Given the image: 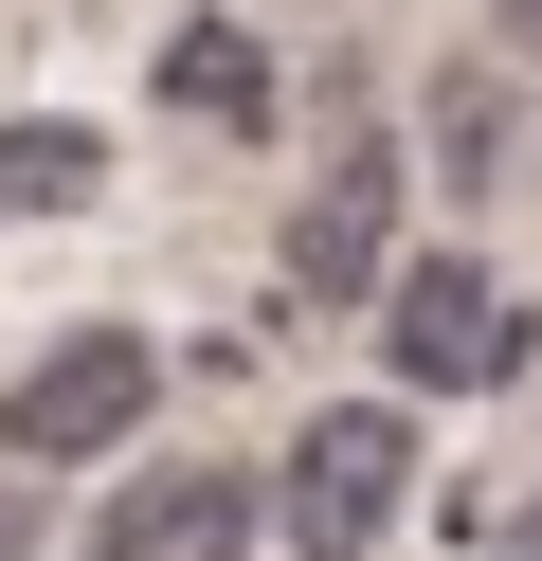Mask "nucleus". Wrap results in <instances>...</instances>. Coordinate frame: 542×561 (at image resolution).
<instances>
[{
	"label": "nucleus",
	"instance_id": "nucleus-1",
	"mask_svg": "<svg viewBox=\"0 0 542 561\" xmlns=\"http://www.w3.org/2000/svg\"><path fill=\"white\" fill-rule=\"evenodd\" d=\"M397 507H416V416L397 399H325L308 435L272 453V543L289 561H380Z\"/></svg>",
	"mask_w": 542,
	"mask_h": 561
},
{
	"label": "nucleus",
	"instance_id": "nucleus-2",
	"mask_svg": "<svg viewBox=\"0 0 542 561\" xmlns=\"http://www.w3.org/2000/svg\"><path fill=\"white\" fill-rule=\"evenodd\" d=\"M145 399H163V344H145V327H72V344H36V363L0 380V453H19V471L127 453V435H145Z\"/></svg>",
	"mask_w": 542,
	"mask_h": 561
},
{
	"label": "nucleus",
	"instance_id": "nucleus-3",
	"mask_svg": "<svg viewBox=\"0 0 542 561\" xmlns=\"http://www.w3.org/2000/svg\"><path fill=\"white\" fill-rule=\"evenodd\" d=\"M380 344H397V399H488V380L524 363V308H506L470 254H416L380 290Z\"/></svg>",
	"mask_w": 542,
	"mask_h": 561
},
{
	"label": "nucleus",
	"instance_id": "nucleus-4",
	"mask_svg": "<svg viewBox=\"0 0 542 561\" xmlns=\"http://www.w3.org/2000/svg\"><path fill=\"white\" fill-rule=\"evenodd\" d=\"M253 543H272V489L217 471V453L108 471V507H91V561H253Z\"/></svg>",
	"mask_w": 542,
	"mask_h": 561
},
{
	"label": "nucleus",
	"instance_id": "nucleus-5",
	"mask_svg": "<svg viewBox=\"0 0 542 561\" xmlns=\"http://www.w3.org/2000/svg\"><path fill=\"white\" fill-rule=\"evenodd\" d=\"M380 254H397V146H380V127H344L325 182L289 199V308H361V290H380Z\"/></svg>",
	"mask_w": 542,
	"mask_h": 561
},
{
	"label": "nucleus",
	"instance_id": "nucleus-6",
	"mask_svg": "<svg viewBox=\"0 0 542 561\" xmlns=\"http://www.w3.org/2000/svg\"><path fill=\"white\" fill-rule=\"evenodd\" d=\"M145 91H163L181 127H235V146H253V127H272V37H253V19H181Z\"/></svg>",
	"mask_w": 542,
	"mask_h": 561
},
{
	"label": "nucleus",
	"instance_id": "nucleus-7",
	"mask_svg": "<svg viewBox=\"0 0 542 561\" xmlns=\"http://www.w3.org/2000/svg\"><path fill=\"white\" fill-rule=\"evenodd\" d=\"M434 163L452 182H506V73H434Z\"/></svg>",
	"mask_w": 542,
	"mask_h": 561
},
{
	"label": "nucleus",
	"instance_id": "nucleus-8",
	"mask_svg": "<svg viewBox=\"0 0 542 561\" xmlns=\"http://www.w3.org/2000/svg\"><path fill=\"white\" fill-rule=\"evenodd\" d=\"M0 182H19V199H72V182H91V146H72V127H36V146H0Z\"/></svg>",
	"mask_w": 542,
	"mask_h": 561
},
{
	"label": "nucleus",
	"instance_id": "nucleus-9",
	"mask_svg": "<svg viewBox=\"0 0 542 561\" xmlns=\"http://www.w3.org/2000/svg\"><path fill=\"white\" fill-rule=\"evenodd\" d=\"M488 37H506V55H542V0H488Z\"/></svg>",
	"mask_w": 542,
	"mask_h": 561
},
{
	"label": "nucleus",
	"instance_id": "nucleus-10",
	"mask_svg": "<svg viewBox=\"0 0 542 561\" xmlns=\"http://www.w3.org/2000/svg\"><path fill=\"white\" fill-rule=\"evenodd\" d=\"M0 561H36V507H19V489H0Z\"/></svg>",
	"mask_w": 542,
	"mask_h": 561
},
{
	"label": "nucleus",
	"instance_id": "nucleus-11",
	"mask_svg": "<svg viewBox=\"0 0 542 561\" xmlns=\"http://www.w3.org/2000/svg\"><path fill=\"white\" fill-rule=\"evenodd\" d=\"M506 561H542V507H506Z\"/></svg>",
	"mask_w": 542,
	"mask_h": 561
}]
</instances>
